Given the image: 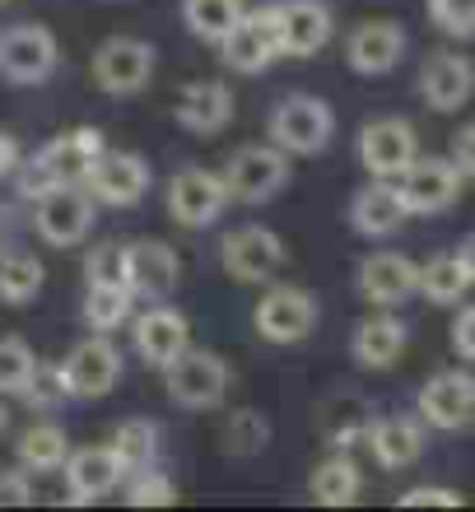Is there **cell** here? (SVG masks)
<instances>
[{
  "label": "cell",
  "instance_id": "obj_1",
  "mask_svg": "<svg viewBox=\"0 0 475 512\" xmlns=\"http://www.w3.org/2000/svg\"><path fill=\"white\" fill-rule=\"evenodd\" d=\"M103 135L94 126H75L66 135H52L47 145L24 163V173H19V196L33 201L42 191L52 187H84V177L94 173L98 154H103Z\"/></svg>",
  "mask_w": 475,
  "mask_h": 512
},
{
  "label": "cell",
  "instance_id": "obj_2",
  "mask_svg": "<svg viewBox=\"0 0 475 512\" xmlns=\"http://www.w3.org/2000/svg\"><path fill=\"white\" fill-rule=\"evenodd\" d=\"M266 135H271V145L285 149L289 159H313L336 135V112L313 94H289L271 108Z\"/></svg>",
  "mask_w": 475,
  "mask_h": 512
},
{
  "label": "cell",
  "instance_id": "obj_3",
  "mask_svg": "<svg viewBox=\"0 0 475 512\" xmlns=\"http://www.w3.org/2000/svg\"><path fill=\"white\" fill-rule=\"evenodd\" d=\"M159 373H163L168 401H173L177 410H191V415L215 410V405L224 401V391H229V364L210 350H196V345H187L177 359H168Z\"/></svg>",
  "mask_w": 475,
  "mask_h": 512
},
{
  "label": "cell",
  "instance_id": "obj_4",
  "mask_svg": "<svg viewBox=\"0 0 475 512\" xmlns=\"http://www.w3.org/2000/svg\"><path fill=\"white\" fill-rule=\"evenodd\" d=\"M61 66V47H56V33L42 24H10L0 33V80L19 84V89H33V84H47Z\"/></svg>",
  "mask_w": 475,
  "mask_h": 512
},
{
  "label": "cell",
  "instance_id": "obj_5",
  "mask_svg": "<svg viewBox=\"0 0 475 512\" xmlns=\"http://www.w3.org/2000/svg\"><path fill=\"white\" fill-rule=\"evenodd\" d=\"M219 266L238 284H271L285 266V243L266 224H238L219 238Z\"/></svg>",
  "mask_w": 475,
  "mask_h": 512
},
{
  "label": "cell",
  "instance_id": "obj_6",
  "mask_svg": "<svg viewBox=\"0 0 475 512\" xmlns=\"http://www.w3.org/2000/svg\"><path fill=\"white\" fill-rule=\"evenodd\" d=\"M224 191L229 201L243 205H261L271 201L275 191H285L289 182V154L280 145H243L233 149L229 163H224Z\"/></svg>",
  "mask_w": 475,
  "mask_h": 512
},
{
  "label": "cell",
  "instance_id": "obj_7",
  "mask_svg": "<svg viewBox=\"0 0 475 512\" xmlns=\"http://www.w3.org/2000/svg\"><path fill=\"white\" fill-rule=\"evenodd\" d=\"M317 298L299 284H271L266 294H261L257 312H252V322H257V336L271 340V345H299L317 331Z\"/></svg>",
  "mask_w": 475,
  "mask_h": 512
},
{
  "label": "cell",
  "instance_id": "obj_8",
  "mask_svg": "<svg viewBox=\"0 0 475 512\" xmlns=\"http://www.w3.org/2000/svg\"><path fill=\"white\" fill-rule=\"evenodd\" d=\"M94 196L84 187H52L33 196V229L42 243L52 247H75L94 229Z\"/></svg>",
  "mask_w": 475,
  "mask_h": 512
},
{
  "label": "cell",
  "instance_id": "obj_9",
  "mask_svg": "<svg viewBox=\"0 0 475 512\" xmlns=\"http://www.w3.org/2000/svg\"><path fill=\"white\" fill-rule=\"evenodd\" d=\"M61 378H66L75 401H98L122 382V350L103 331H94L80 345H70V354L61 359Z\"/></svg>",
  "mask_w": 475,
  "mask_h": 512
},
{
  "label": "cell",
  "instance_id": "obj_10",
  "mask_svg": "<svg viewBox=\"0 0 475 512\" xmlns=\"http://www.w3.org/2000/svg\"><path fill=\"white\" fill-rule=\"evenodd\" d=\"M89 70H94V84L103 94L131 98L154 80V47L140 38H108L98 42Z\"/></svg>",
  "mask_w": 475,
  "mask_h": 512
},
{
  "label": "cell",
  "instance_id": "obj_11",
  "mask_svg": "<svg viewBox=\"0 0 475 512\" xmlns=\"http://www.w3.org/2000/svg\"><path fill=\"white\" fill-rule=\"evenodd\" d=\"M163 201H168L173 224H182V229H210L224 215L229 191H224V177L210 173V168H182V173H173Z\"/></svg>",
  "mask_w": 475,
  "mask_h": 512
},
{
  "label": "cell",
  "instance_id": "obj_12",
  "mask_svg": "<svg viewBox=\"0 0 475 512\" xmlns=\"http://www.w3.org/2000/svg\"><path fill=\"white\" fill-rule=\"evenodd\" d=\"M224 52V66L238 70V75H261V70L280 61V33H275V10L261 5V10H243V19L215 42Z\"/></svg>",
  "mask_w": 475,
  "mask_h": 512
},
{
  "label": "cell",
  "instance_id": "obj_13",
  "mask_svg": "<svg viewBox=\"0 0 475 512\" xmlns=\"http://www.w3.org/2000/svg\"><path fill=\"white\" fill-rule=\"evenodd\" d=\"M420 159V135L406 117H373L359 131V163L373 177H401L410 163Z\"/></svg>",
  "mask_w": 475,
  "mask_h": 512
},
{
  "label": "cell",
  "instance_id": "obj_14",
  "mask_svg": "<svg viewBox=\"0 0 475 512\" xmlns=\"http://www.w3.org/2000/svg\"><path fill=\"white\" fill-rule=\"evenodd\" d=\"M462 168L452 159H443V154H434V159H415L406 168V173L396 177V187H401V201H406L410 215H443V210H452L457 205V196H462Z\"/></svg>",
  "mask_w": 475,
  "mask_h": 512
},
{
  "label": "cell",
  "instance_id": "obj_15",
  "mask_svg": "<svg viewBox=\"0 0 475 512\" xmlns=\"http://www.w3.org/2000/svg\"><path fill=\"white\" fill-rule=\"evenodd\" d=\"M420 419L438 433H462L475 424V378L466 368H443L420 387Z\"/></svg>",
  "mask_w": 475,
  "mask_h": 512
},
{
  "label": "cell",
  "instance_id": "obj_16",
  "mask_svg": "<svg viewBox=\"0 0 475 512\" xmlns=\"http://www.w3.org/2000/svg\"><path fill=\"white\" fill-rule=\"evenodd\" d=\"M84 187H89L94 205L126 210V205L145 201V191H150V163L140 159L136 149H103L94 173L84 177Z\"/></svg>",
  "mask_w": 475,
  "mask_h": 512
},
{
  "label": "cell",
  "instance_id": "obj_17",
  "mask_svg": "<svg viewBox=\"0 0 475 512\" xmlns=\"http://www.w3.org/2000/svg\"><path fill=\"white\" fill-rule=\"evenodd\" d=\"M271 10L275 33H280V56H317L336 33L326 0H275Z\"/></svg>",
  "mask_w": 475,
  "mask_h": 512
},
{
  "label": "cell",
  "instance_id": "obj_18",
  "mask_svg": "<svg viewBox=\"0 0 475 512\" xmlns=\"http://www.w3.org/2000/svg\"><path fill=\"white\" fill-rule=\"evenodd\" d=\"M406 28L396 24V19H368L350 33L345 42V61H350L354 75H368V80H378V75H392L401 66V56H406Z\"/></svg>",
  "mask_w": 475,
  "mask_h": 512
},
{
  "label": "cell",
  "instance_id": "obj_19",
  "mask_svg": "<svg viewBox=\"0 0 475 512\" xmlns=\"http://www.w3.org/2000/svg\"><path fill=\"white\" fill-rule=\"evenodd\" d=\"M177 280H182V261H177V252L168 243H159V238L126 243V284H131L136 298L163 303L177 289Z\"/></svg>",
  "mask_w": 475,
  "mask_h": 512
},
{
  "label": "cell",
  "instance_id": "obj_20",
  "mask_svg": "<svg viewBox=\"0 0 475 512\" xmlns=\"http://www.w3.org/2000/svg\"><path fill=\"white\" fill-rule=\"evenodd\" d=\"M420 98L434 112H462L475 98V66L462 52H434L420 66Z\"/></svg>",
  "mask_w": 475,
  "mask_h": 512
},
{
  "label": "cell",
  "instance_id": "obj_21",
  "mask_svg": "<svg viewBox=\"0 0 475 512\" xmlns=\"http://www.w3.org/2000/svg\"><path fill=\"white\" fill-rule=\"evenodd\" d=\"M131 340H136V354L145 364L163 368L168 359H177L191 345V322L177 308H168V303H154L140 317H131Z\"/></svg>",
  "mask_w": 475,
  "mask_h": 512
},
{
  "label": "cell",
  "instance_id": "obj_22",
  "mask_svg": "<svg viewBox=\"0 0 475 512\" xmlns=\"http://www.w3.org/2000/svg\"><path fill=\"white\" fill-rule=\"evenodd\" d=\"M61 480H66L70 503H98L122 489L126 471L122 461L112 457V447H80L61 461Z\"/></svg>",
  "mask_w": 475,
  "mask_h": 512
},
{
  "label": "cell",
  "instance_id": "obj_23",
  "mask_svg": "<svg viewBox=\"0 0 475 512\" xmlns=\"http://www.w3.org/2000/svg\"><path fill=\"white\" fill-rule=\"evenodd\" d=\"M406 219L410 210L392 177H373L350 196V229L364 233V238H392V233H401Z\"/></svg>",
  "mask_w": 475,
  "mask_h": 512
},
{
  "label": "cell",
  "instance_id": "obj_24",
  "mask_svg": "<svg viewBox=\"0 0 475 512\" xmlns=\"http://www.w3.org/2000/svg\"><path fill=\"white\" fill-rule=\"evenodd\" d=\"M415 284H420V266L401 252H373L359 266V294L373 308H401L406 298H415Z\"/></svg>",
  "mask_w": 475,
  "mask_h": 512
},
{
  "label": "cell",
  "instance_id": "obj_25",
  "mask_svg": "<svg viewBox=\"0 0 475 512\" xmlns=\"http://www.w3.org/2000/svg\"><path fill=\"white\" fill-rule=\"evenodd\" d=\"M368 452L378 461L382 471H406L424 457V419L415 415H382L368 424L364 433Z\"/></svg>",
  "mask_w": 475,
  "mask_h": 512
},
{
  "label": "cell",
  "instance_id": "obj_26",
  "mask_svg": "<svg viewBox=\"0 0 475 512\" xmlns=\"http://www.w3.org/2000/svg\"><path fill=\"white\" fill-rule=\"evenodd\" d=\"M406 340H410L406 322L392 317V308H382L378 317H364V322L354 326L350 354H354V364L368 368V373H387L406 354Z\"/></svg>",
  "mask_w": 475,
  "mask_h": 512
},
{
  "label": "cell",
  "instance_id": "obj_27",
  "mask_svg": "<svg viewBox=\"0 0 475 512\" xmlns=\"http://www.w3.org/2000/svg\"><path fill=\"white\" fill-rule=\"evenodd\" d=\"M173 117L187 126L191 135H215V131H224V126L233 122V94H229V84H219V80L187 84V89H182V98H177Z\"/></svg>",
  "mask_w": 475,
  "mask_h": 512
},
{
  "label": "cell",
  "instance_id": "obj_28",
  "mask_svg": "<svg viewBox=\"0 0 475 512\" xmlns=\"http://www.w3.org/2000/svg\"><path fill=\"white\" fill-rule=\"evenodd\" d=\"M359 489H364V475H359L350 452H340V447L326 461H317L308 475V499L317 508H350L359 499Z\"/></svg>",
  "mask_w": 475,
  "mask_h": 512
},
{
  "label": "cell",
  "instance_id": "obj_29",
  "mask_svg": "<svg viewBox=\"0 0 475 512\" xmlns=\"http://www.w3.org/2000/svg\"><path fill=\"white\" fill-rule=\"evenodd\" d=\"M471 289H475V280L457 252H443V256H434V261H424L420 284H415V294H424L434 308H457Z\"/></svg>",
  "mask_w": 475,
  "mask_h": 512
},
{
  "label": "cell",
  "instance_id": "obj_30",
  "mask_svg": "<svg viewBox=\"0 0 475 512\" xmlns=\"http://www.w3.org/2000/svg\"><path fill=\"white\" fill-rule=\"evenodd\" d=\"M108 447H112V457L122 461L126 475L150 471L154 461H159V447H163L159 424H154V419H145V415L122 419V424L112 429V443H108Z\"/></svg>",
  "mask_w": 475,
  "mask_h": 512
},
{
  "label": "cell",
  "instance_id": "obj_31",
  "mask_svg": "<svg viewBox=\"0 0 475 512\" xmlns=\"http://www.w3.org/2000/svg\"><path fill=\"white\" fill-rule=\"evenodd\" d=\"M131 312H136V294H131V284H89V289H84L80 317H84L89 331L112 336L117 326L131 322Z\"/></svg>",
  "mask_w": 475,
  "mask_h": 512
},
{
  "label": "cell",
  "instance_id": "obj_32",
  "mask_svg": "<svg viewBox=\"0 0 475 512\" xmlns=\"http://www.w3.org/2000/svg\"><path fill=\"white\" fill-rule=\"evenodd\" d=\"M42 280H47V270L33 252H10V247L0 252V303L24 308L42 294Z\"/></svg>",
  "mask_w": 475,
  "mask_h": 512
},
{
  "label": "cell",
  "instance_id": "obj_33",
  "mask_svg": "<svg viewBox=\"0 0 475 512\" xmlns=\"http://www.w3.org/2000/svg\"><path fill=\"white\" fill-rule=\"evenodd\" d=\"M368 424H373V410L359 396H331L322 405V438L331 447H340V452L359 443L368 433Z\"/></svg>",
  "mask_w": 475,
  "mask_h": 512
},
{
  "label": "cell",
  "instance_id": "obj_34",
  "mask_svg": "<svg viewBox=\"0 0 475 512\" xmlns=\"http://www.w3.org/2000/svg\"><path fill=\"white\" fill-rule=\"evenodd\" d=\"M247 0H182V19L201 42H219L238 19H243Z\"/></svg>",
  "mask_w": 475,
  "mask_h": 512
},
{
  "label": "cell",
  "instance_id": "obj_35",
  "mask_svg": "<svg viewBox=\"0 0 475 512\" xmlns=\"http://www.w3.org/2000/svg\"><path fill=\"white\" fill-rule=\"evenodd\" d=\"M70 457V438L56 424H33L19 438V466L24 471H61V461Z\"/></svg>",
  "mask_w": 475,
  "mask_h": 512
},
{
  "label": "cell",
  "instance_id": "obj_36",
  "mask_svg": "<svg viewBox=\"0 0 475 512\" xmlns=\"http://www.w3.org/2000/svg\"><path fill=\"white\" fill-rule=\"evenodd\" d=\"M271 443V424L257 415V410H233L229 424H224V452L229 457H257Z\"/></svg>",
  "mask_w": 475,
  "mask_h": 512
},
{
  "label": "cell",
  "instance_id": "obj_37",
  "mask_svg": "<svg viewBox=\"0 0 475 512\" xmlns=\"http://www.w3.org/2000/svg\"><path fill=\"white\" fill-rule=\"evenodd\" d=\"M19 396H24V405H33V410H56L61 401H70V387H66V378H61V364H33V373L24 378Z\"/></svg>",
  "mask_w": 475,
  "mask_h": 512
},
{
  "label": "cell",
  "instance_id": "obj_38",
  "mask_svg": "<svg viewBox=\"0 0 475 512\" xmlns=\"http://www.w3.org/2000/svg\"><path fill=\"white\" fill-rule=\"evenodd\" d=\"M122 494L131 508H168V503H177V485H173V475H163V471H136V475H126L122 480Z\"/></svg>",
  "mask_w": 475,
  "mask_h": 512
},
{
  "label": "cell",
  "instance_id": "obj_39",
  "mask_svg": "<svg viewBox=\"0 0 475 512\" xmlns=\"http://www.w3.org/2000/svg\"><path fill=\"white\" fill-rule=\"evenodd\" d=\"M38 354L24 336H0V391H19L24 378L33 373Z\"/></svg>",
  "mask_w": 475,
  "mask_h": 512
},
{
  "label": "cell",
  "instance_id": "obj_40",
  "mask_svg": "<svg viewBox=\"0 0 475 512\" xmlns=\"http://www.w3.org/2000/svg\"><path fill=\"white\" fill-rule=\"evenodd\" d=\"M84 284H126V243H98L84 256Z\"/></svg>",
  "mask_w": 475,
  "mask_h": 512
},
{
  "label": "cell",
  "instance_id": "obj_41",
  "mask_svg": "<svg viewBox=\"0 0 475 512\" xmlns=\"http://www.w3.org/2000/svg\"><path fill=\"white\" fill-rule=\"evenodd\" d=\"M429 19L448 38H475V0H429Z\"/></svg>",
  "mask_w": 475,
  "mask_h": 512
},
{
  "label": "cell",
  "instance_id": "obj_42",
  "mask_svg": "<svg viewBox=\"0 0 475 512\" xmlns=\"http://www.w3.org/2000/svg\"><path fill=\"white\" fill-rule=\"evenodd\" d=\"M462 494L457 489H448V485H415V489H406L401 499H396V508H462Z\"/></svg>",
  "mask_w": 475,
  "mask_h": 512
},
{
  "label": "cell",
  "instance_id": "obj_43",
  "mask_svg": "<svg viewBox=\"0 0 475 512\" xmlns=\"http://www.w3.org/2000/svg\"><path fill=\"white\" fill-rule=\"evenodd\" d=\"M33 489H28V471H5L0 475V508H28Z\"/></svg>",
  "mask_w": 475,
  "mask_h": 512
},
{
  "label": "cell",
  "instance_id": "obj_44",
  "mask_svg": "<svg viewBox=\"0 0 475 512\" xmlns=\"http://www.w3.org/2000/svg\"><path fill=\"white\" fill-rule=\"evenodd\" d=\"M452 350L462 354L466 364H475V303L457 312V322H452Z\"/></svg>",
  "mask_w": 475,
  "mask_h": 512
},
{
  "label": "cell",
  "instance_id": "obj_45",
  "mask_svg": "<svg viewBox=\"0 0 475 512\" xmlns=\"http://www.w3.org/2000/svg\"><path fill=\"white\" fill-rule=\"evenodd\" d=\"M457 168H462V177H475V122H466L462 131L452 135V154H448Z\"/></svg>",
  "mask_w": 475,
  "mask_h": 512
},
{
  "label": "cell",
  "instance_id": "obj_46",
  "mask_svg": "<svg viewBox=\"0 0 475 512\" xmlns=\"http://www.w3.org/2000/svg\"><path fill=\"white\" fill-rule=\"evenodd\" d=\"M19 159H24V154H19V140H14L10 131H0V177L14 173V168H19Z\"/></svg>",
  "mask_w": 475,
  "mask_h": 512
},
{
  "label": "cell",
  "instance_id": "obj_47",
  "mask_svg": "<svg viewBox=\"0 0 475 512\" xmlns=\"http://www.w3.org/2000/svg\"><path fill=\"white\" fill-rule=\"evenodd\" d=\"M457 256H462V266L471 270V280H475V233H471V238H462V247H457Z\"/></svg>",
  "mask_w": 475,
  "mask_h": 512
},
{
  "label": "cell",
  "instance_id": "obj_48",
  "mask_svg": "<svg viewBox=\"0 0 475 512\" xmlns=\"http://www.w3.org/2000/svg\"><path fill=\"white\" fill-rule=\"evenodd\" d=\"M10 238H14V219H10V210L0 205V252L10 247Z\"/></svg>",
  "mask_w": 475,
  "mask_h": 512
},
{
  "label": "cell",
  "instance_id": "obj_49",
  "mask_svg": "<svg viewBox=\"0 0 475 512\" xmlns=\"http://www.w3.org/2000/svg\"><path fill=\"white\" fill-rule=\"evenodd\" d=\"M0 429H5V405H0Z\"/></svg>",
  "mask_w": 475,
  "mask_h": 512
},
{
  "label": "cell",
  "instance_id": "obj_50",
  "mask_svg": "<svg viewBox=\"0 0 475 512\" xmlns=\"http://www.w3.org/2000/svg\"><path fill=\"white\" fill-rule=\"evenodd\" d=\"M0 5H5V0H0Z\"/></svg>",
  "mask_w": 475,
  "mask_h": 512
}]
</instances>
